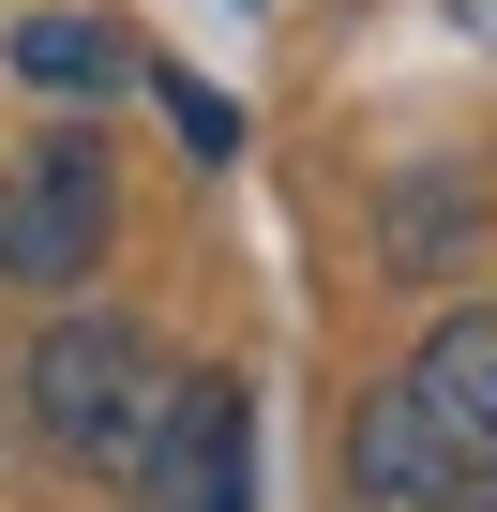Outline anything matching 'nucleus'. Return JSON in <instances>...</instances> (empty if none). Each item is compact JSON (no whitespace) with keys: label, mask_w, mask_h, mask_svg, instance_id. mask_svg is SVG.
I'll return each mask as SVG.
<instances>
[{"label":"nucleus","mask_w":497,"mask_h":512,"mask_svg":"<svg viewBox=\"0 0 497 512\" xmlns=\"http://www.w3.org/2000/svg\"><path fill=\"white\" fill-rule=\"evenodd\" d=\"M151 422H166V362H151L136 317H61V332L31 347V437H46V452H76V467H136Z\"/></svg>","instance_id":"1"},{"label":"nucleus","mask_w":497,"mask_h":512,"mask_svg":"<svg viewBox=\"0 0 497 512\" xmlns=\"http://www.w3.org/2000/svg\"><path fill=\"white\" fill-rule=\"evenodd\" d=\"M106 226H121V181H106V136H46L0 166V287L61 302L76 272H106Z\"/></svg>","instance_id":"2"},{"label":"nucleus","mask_w":497,"mask_h":512,"mask_svg":"<svg viewBox=\"0 0 497 512\" xmlns=\"http://www.w3.org/2000/svg\"><path fill=\"white\" fill-rule=\"evenodd\" d=\"M136 512H257V392L166 377V422L136 452Z\"/></svg>","instance_id":"3"},{"label":"nucleus","mask_w":497,"mask_h":512,"mask_svg":"<svg viewBox=\"0 0 497 512\" xmlns=\"http://www.w3.org/2000/svg\"><path fill=\"white\" fill-rule=\"evenodd\" d=\"M347 482H362V512H467V452L437 437V407L392 377V392H362V422H347Z\"/></svg>","instance_id":"4"},{"label":"nucleus","mask_w":497,"mask_h":512,"mask_svg":"<svg viewBox=\"0 0 497 512\" xmlns=\"http://www.w3.org/2000/svg\"><path fill=\"white\" fill-rule=\"evenodd\" d=\"M407 392L437 407V437L467 452V482H497V302L437 317V332H422V362H407Z\"/></svg>","instance_id":"5"},{"label":"nucleus","mask_w":497,"mask_h":512,"mask_svg":"<svg viewBox=\"0 0 497 512\" xmlns=\"http://www.w3.org/2000/svg\"><path fill=\"white\" fill-rule=\"evenodd\" d=\"M16 76H31V91H106L121 46H106L91 16H31V31H16Z\"/></svg>","instance_id":"6"},{"label":"nucleus","mask_w":497,"mask_h":512,"mask_svg":"<svg viewBox=\"0 0 497 512\" xmlns=\"http://www.w3.org/2000/svg\"><path fill=\"white\" fill-rule=\"evenodd\" d=\"M166 121H181V136H196V151H211V166H226V151H241V121H226V106H211V91H196V76H166Z\"/></svg>","instance_id":"7"},{"label":"nucleus","mask_w":497,"mask_h":512,"mask_svg":"<svg viewBox=\"0 0 497 512\" xmlns=\"http://www.w3.org/2000/svg\"><path fill=\"white\" fill-rule=\"evenodd\" d=\"M452 31H482V46H497V0H452Z\"/></svg>","instance_id":"8"},{"label":"nucleus","mask_w":497,"mask_h":512,"mask_svg":"<svg viewBox=\"0 0 497 512\" xmlns=\"http://www.w3.org/2000/svg\"><path fill=\"white\" fill-rule=\"evenodd\" d=\"M467 512H497V497H467Z\"/></svg>","instance_id":"9"}]
</instances>
